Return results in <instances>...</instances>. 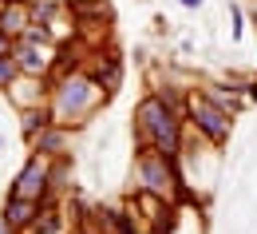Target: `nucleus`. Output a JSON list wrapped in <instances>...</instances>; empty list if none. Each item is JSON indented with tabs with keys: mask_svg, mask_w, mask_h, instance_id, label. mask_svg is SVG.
I'll use <instances>...</instances> for the list:
<instances>
[{
	"mask_svg": "<svg viewBox=\"0 0 257 234\" xmlns=\"http://www.w3.org/2000/svg\"><path fill=\"white\" fill-rule=\"evenodd\" d=\"M107 100L103 96V88L95 84V75L91 71H71V75H60V80H52V111H56V119L60 123H83L91 111H95V103Z\"/></svg>",
	"mask_w": 257,
	"mask_h": 234,
	"instance_id": "f03ea898",
	"label": "nucleus"
},
{
	"mask_svg": "<svg viewBox=\"0 0 257 234\" xmlns=\"http://www.w3.org/2000/svg\"><path fill=\"white\" fill-rule=\"evenodd\" d=\"M139 234H155V230H147V226H143V230H139Z\"/></svg>",
	"mask_w": 257,
	"mask_h": 234,
	"instance_id": "a211bd4d",
	"label": "nucleus"
},
{
	"mask_svg": "<svg viewBox=\"0 0 257 234\" xmlns=\"http://www.w3.org/2000/svg\"><path fill=\"white\" fill-rule=\"evenodd\" d=\"M24 4H36V0H24Z\"/></svg>",
	"mask_w": 257,
	"mask_h": 234,
	"instance_id": "6ab92c4d",
	"label": "nucleus"
},
{
	"mask_svg": "<svg viewBox=\"0 0 257 234\" xmlns=\"http://www.w3.org/2000/svg\"><path fill=\"white\" fill-rule=\"evenodd\" d=\"M186 127H190L198 139H206L210 147H222L229 139V127H233V115L222 111L214 100H206V92H186Z\"/></svg>",
	"mask_w": 257,
	"mask_h": 234,
	"instance_id": "7ed1b4c3",
	"label": "nucleus"
},
{
	"mask_svg": "<svg viewBox=\"0 0 257 234\" xmlns=\"http://www.w3.org/2000/svg\"><path fill=\"white\" fill-rule=\"evenodd\" d=\"M229 16H233V36H241V8L233 4V8H229Z\"/></svg>",
	"mask_w": 257,
	"mask_h": 234,
	"instance_id": "2eb2a0df",
	"label": "nucleus"
},
{
	"mask_svg": "<svg viewBox=\"0 0 257 234\" xmlns=\"http://www.w3.org/2000/svg\"><path fill=\"white\" fill-rule=\"evenodd\" d=\"M12 56H16V67L24 75H52V64H56L52 44H32V40H16Z\"/></svg>",
	"mask_w": 257,
	"mask_h": 234,
	"instance_id": "423d86ee",
	"label": "nucleus"
},
{
	"mask_svg": "<svg viewBox=\"0 0 257 234\" xmlns=\"http://www.w3.org/2000/svg\"><path fill=\"white\" fill-rule=\"evenodd\" d=\"M40 206H44V202L24 199V195H12V191H8V195H4V206H0V218H4V222H8V226H12L16 234H24V230H28V226L36 222Z\"/></svg>",
	"mask_w": 257,
	"mask_h": 234,
	"instance_id": "0eeeda50",
	"label": "nucleus"
},
{
	"mask_svg": "<svg viewBox=\"0 0 257 234\" xmlns=\"http://www.w3.org/2000/svg\"><path fill=\"white\" fill-rule=\"evenodd\" d=\"M8 191H12V195H24V199H36V202H48L52 199V163L32 151L28 163L20 167V175L12 179Z\"/></svg>",
	"mask_w": 257,
	"mask_h": 234,
	"instance_id": "20e7f679",
	"label": "nucleus"
},
{
	"mask_svg": "<svg viewBox=\"0 0 257 234\" xmlns=\"http://www.w3.org/2000/svg\"><path fill=\"white\" fill-rule=\"evenodd\" d=\"M28 147H32L36 155H44V159H60V155L71 151V131H67V123H52V127H44V131L36 135Z\"/></svg>",
	"mask_w": 257,
	"mask_h": 234,
	"instance_id": "6e6552de",
	"label": "nucleus"
},
{
	"mask_svg": "<svg viewBox=\"0 0 257 234\" xmlns=\"http://www.w3.org/2000/svg\"><path fill=\"white\" fill-rule=\"evenodd\" d=\"M0 234H16V230H12V226H8V222H4V218H0Z\"/></svg>",
	"mask_w": 257,
	"mask_h": 234,
	"instance_id": "f3484780",
	"label": "nucleus"
},
{
	"mask_svg": "<svg viewBox=\"0 0 257 234\" xmlns=\"http://www.w3.org/2000/svg\"><path fill=\"white\" fill-rule=\"evenodd\" d=\"M4 92H8V100L16 103L20 111H28V107H40V103L52 100V75H24L20 71Z\"/></svg>",
	"mask_w": 257,
	"mask_h": 234,
	"instance_id": "39448f33",
	"label": "nucleus"
},
{
	"mask_svg": "<svg viewBox=\"0 0 257 234\" xmlns=\"http://www.w3.org/2000/svg\"><path fill=\"white\" fill-rule=\"evenodd\" d=\"M52 123H60V119H56V111H52V103H40V107L20 111V135H24L28 143H32L44 127H52Z\"/></svg>",
	"mask_w": 257,
	"mask_h": 234,
	"instance_id": "9b49d317",
	"label": "nucleus"
},
{
	"mask_svg": "<svg viewBox=\"0 0 257 234\" xmlns=\"http://www.w3.org/2000/svg\"><path fill=\"white\" fill-rule=\"evenodd\" d=\"M135 131H139V147L159 151L162 159L178 163L182 159V143H186V115L174 111L170 103H162L159 92L143 96L135 107Z\"/></svg>",
	"mask_w": 257,
	"mask_h": 234,
	"instance_id": "f257e3e1",
	"label": "nucleus"
},
{
	"mask_svg": "<svg viewBox=\"0 0 257 234\" xmlns=\"http://www.w3.org/2000/svg\"><path fill=\"white\" fill-rule=\"evenodd\" d=\"M16 75H20V67H16V56H12V52H8V56H0V88H8Z\"/></svg>",
	"mask_w": 257,
	"mask_h": 234,
	"instance_id": "ddd939ff",
	"label": "nucleus"
},
{
	"mask_svg": "<svg viewBox=\"0 0 257 234\" xmlns=\"http://www.w3.org/2000/svg\"><path fill=\"white\" fill-rule=\"evenodd\" d=\"M182 8H202V0H178Z\"/></svg>",
	"mask_w": 257,
	"mask_h": 234,
	"instance_id": "dca6fc26",
	"label": "nucleus"
},
{
	"mask_svg": "<svg viewBox=\"0 0 257 234\" xmlns=\"http://www.w3.org/2000/svg\"><path fill=\"white\" fill-rule=\"evenodd\" d=\"M206 100H214L222 111H229V115H237L241 111V100H237V92H218V88H206Z\"/></svg>",
	"mask_w": 257,
	"mask_h": 234,
	"instance_id": "f8f14e48",
	"label": "nucleus"
},
{
	"mask_svg": "<svg viewBox=\"0 0 257 234\" xmlns=\"http://www.w3.org/2000/svg\"><path fill=\"white\" fill-rule=\"evenodd\" d=\"M91 75H95V84L103 88V96L111 100L119 88H123V56L111 48V52H99V64L91 67Z\"/></svg>",
	"mask_w": 257,
	"mask_h": 234,
	"instance_id": "1a4fd4ad",
	"label": "nucleus"
},
{
	"mask_svg": "<svg viewBox=\"0 0 257 234\" xmlns=\"http://www.w3.org/2000/svg\"><path fill=\"white\" fill-rule=\"evenodd\" d=\"M0 28L12 36V40H20V36L32 28V8L24 0H4L0 4Z\"/></svg>",
	"mask_w": 257,
	"mask_h": 234,
	"instance_id": "9d476101",
	"label": "nucleus"
},
{
	"mask_svg": "<svg viewBox=\"0 0 257 234\" xmlns=\"http://www.w3.org/2000/svg\"><path fill=\"white\" fill-rule=\"evenodd\" d=\"M12 48H16V40H12V36L4 32V28H0V56H8Z\"/></svg>",
	"mask_w": 257,
	"mask_h": 234,
	"instance_id": "4468645a",
	"label": "nucleus"
}]
</instances>
